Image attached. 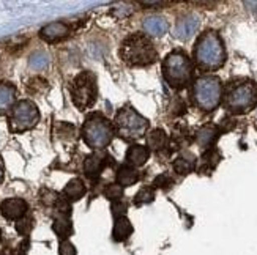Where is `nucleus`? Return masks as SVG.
I'll return each instance as SVG.
<instances>
[{
  "instance_id": "29",
  "label": "nucleus",
  "mask_w": 257,
  "mask_h": 255,
  "mask_svg": "<svg viewBox=\"0 0 257 255\" xmlns=\"http://www.w3.org/2000/svg\"><path fill=\"white\" fill-rule=\"evenodd\" d=\"M141 5H144V7H161L163 4L161 2H142Z\"/></svg>"
},
{
  "instance_id": "30",
  "label": "nucleus",
  "mask_w": 257,
  "mask_h": 255,
  "mask_svg": "<svg viewBox=\"0 0 257 255\" xmlns=\"http://www.w3.org/2000/svg\"><path fill=\"white\" fill-rule=\"evenodd\" d=\"M2 180H4V164L0 161V183H2Z\"/></svg>"
},
{
  "instance_id": "4",
  "label": "nucleus",
  "mask_w": 257,
  "mask_h": 255,
  "mask_svg": "<svg viewBox=\"0 0 257 255\" xmlns=\"http://www.w3.org/2000/svg\"><path fill=\"white\" fill-rule=\"evenodd\" d=\"M191 73H193V68H191V63H189V59L180 51L171 52L163 63L164 79L167 81V84L175 88L186 85L189 77H191Z\"/></svg>"
},
{
  "instance_id": "6",
  "label": "nucleus",
  "mask_w": 257,
  "mask_h": 255,
  "mask_svg": "<svg viewBox=\"0 0 257 255\" xmlns=\"http://www.w3.org/2000/svg\"><path fill=\"white\" fill-rule=\"evenodd\" d=\"M73 103L77 109H87L96 101V76L92 71H82L74 77L70 87Z\"/></svg>"
},
{
  "instance_id": "5",
  "label": "nucleus",
  "mask_w": 257,
  "mask_h": 255,
  "mask_svg": "<svg viewBox=\"0 0 257 255\" xmlns=\"http://www.w3.org/2000/svg\"><path fill=\"white\" fill-rule=\"evenodd\" d=\"M221 93H222L221 82L215 76L199 77L193 88L194 101L202 110H213L221 101Z\"/></svg>"
},
{
  "instance_id": "2",
  "label": "nucleus",
  "mask_w": 257,
  "mask_h": 255,
  "mask_svg": "<svg viewBox=\"0 0 257 255\" xmlns=\"http://www.w3.org/2000/svg\"><path fill=\"white\" fill-rule=\"evenodd\" d=\"M120 59L130 66H149L156 62L158 52L147 37L136 33L121 43Z\"/></svg>"
},
{
  "instance_id": "18",
  "label": "nucleus",
  "mask_w": 257,
  "mask_h": 255,
  "mask_svg": "<svg viewBox=\"0 0 257 255\" xmlns=\"http://www.w3.org/2000/svg\"><path fill=\"white\" fill-rule=\"evenodd\" d=\"M117 181H118V186H131L139 181V172L131 167L120 169V172L117 175Z\"/></svg>"
},
{
  "instance_id": "7",
  "label": "nucleus",
  "mask_w": 257,
  "mask_h": 255,
  "mask_svg": "<svg viewBox=\"0 0 257 255\" xmlns=\"http://www.w3.org/2000/svg\"><path fill=\"white\" fill-rule=\"evenodd\" d=\"M147 128H149L147 118H144L131 107L121 109L115 117V129L118 132V136L125 140L141 139L145 134Z\"/></svg>"
},
{
  "instance_id": "19",
  "label": "nucleus",
  "mask_w": 257,
  "mask_h": 255,
  "mask_svg": "<svg viewBox=\"0 0 257 255\" xmlns=\"http://www.w3.org/2000/svg\"><path fill=\"white\" fill-rule=\"evenodd\" d=\"M54 231L57 233L60 238H66V236H70V233L73 231V227H71V222H70V219L66 214H62L59 216L57 219H55V222H54Z\"/></svg>"
},
{
  "instance_id": "8",
  "label": "nucleus",
  "mask_w": 257,
  "mask_h": 255,
  "mask_svg": "<svg viewBox=\"0 0 257 255\" xmlns=\"http://www.w3.org/2000/svg\"><path fill=\"white\" fill-rule=\"evenodd\" d=\"M40 121V110L29 99H22L11 109L10 129L13 132H24L35 128Z\"/></svg>"
},
{
  "instance_id": "14",
  "label": "nucleus",
  "mask_w": 257,
  "mask_h": 255,
  "mask_svg": "<svg viewBox=\"0 0 257 255\" xmlns=\"http://www.w3.org/2000/svg\"><path fill=\"white\" fill-rule=\"evenodd\" d=\"M16 93V87L13 84L0 82V115H5L10 109H13Z\"/></svg>"
},
{
  "instance_id": "13",
  "label": "nucleus",
  "mask_w": 257,
  "mask_h": 255,
  "mask_svg": "<svg viewBox=\"0 0 257 255\" xmlns=\"http://www.w3.org/2000/svg\"><path fill=\"white\" fill-rule=\"evenodd\" d=\"M142 27L144 30L147 32V35L150 37H164L167 32H169V24H167V21L161 16H149L145 18L144 22H142Z\"/></svg>"
},
{
  "instance_id": "20",
  "label": "nucleus",
  "mask_w": 257,
  "mask_h": 255,
  "mask_svg": "<svg viewBox=\"0 0 257 255\" xmlns=\"http://www.w3.org/2000/svg\"><path fill=\"white\" fill-rule=\"evenodd\" d=\"M48 65H49V55L46 52H43V51L33 52L30 55V59H29V66L32 70H35V71L44 70Z\"/></svg>"
},
{
  "instance_id": "21",
  "label": "nucleus",
  "mask_w": 257,
  "mask_h": 255,
  "mask_svg": "<svg viewBox=\"0 0 257 255\" xmlns=\"http://www.w3.org/2000/svg\"><path fill=\"white\" fill-rule=\"evenodd\" d=\"M194 156L191 153H186V154H182L180 158H178L175 162H174V169L178 172V173H188L194 169Z\"/></svg>"
},
{
  "instance_id": "1",
  "label": "nucleus",
  "mask_w": 257,
  "mask_h": 255,
  "mask_svg": "<svg viewBox=\"0 0 257 255\" xmlns=\"http://www.w3.org/2000/svg\"><path fill=\"white\" fill-rule=\"evenodd\" d=\"M194 57L200 68L207 71H215L224 65V44H222V40L216 32L208 30L199 38L194 49Z\"/></svg>"
},
{
  "instance_id": "10",
  "label": "nucleus",
  "mask_w": 257,
  "mask_h": 255,
  "mask_svg": "<svg viewBox=\"0 0 257 255\" xmlns=\"http://www.w3.org/2000/svg\"><path fill=\"white\" fill-rule=\"evenodd\" d=\"M200 19L197 15H185L183 18L178 19L175 26V37L182 41H188L189 38H193L196 35V32L199 30Z\"/></svg>"
},
{
  "instance_id": "28",
  "label": "nucleus",
  "mask_w": 257,
  "mask_h": 255,
  "mask_svg": "<svg viewBox=\"0 0 257 255\" xmlns=\"http://www.w3.org/2000/svg\"><path fill=\"white\" fill-rule=\"evenodd\" d=\"M125 203H121V202H114L112 203V213L115 217H121V216H125Z\"/></svg>"
},
{
  "instance_id": "9",
  "label": "nucleus",
  "mask_w": 257,
  "mask_h": 255,
  "mask_svg": "<svg viewBox=\"0 0 257 255\" xmlns=\"http://www.w3.org/2000/svg\"><path fill=\"white\" fill-rule=\"evenodd\" d=\"M257 104V87L251 82L238 84L230 88L226 106L232 112H246Z\"/></svg>"
},
{
  "instance_id": "26",
  "label": "nucleus",
  "mask_w": 257,
  "mask_h": 255,
  "mask_svg": "<svg viewBox=\"0 0 257 255\" xmlns=\"http://www.w3.org/2000/svg\"><path fill=\"white\" fill-rule=\"evenodd\" d=\"M106 195L110 200H120V198L123 197V189H121V186L118 184H112L106 189Z\"/></svg>"
},
{
  "instance_id": "31",
  "label": "nucleus",
  "mask_w": 257,
  "mask_h": 255,
  "mask_svg": "<svg viewBox=\"0 0 257 255\" xmlns=\"http://www.w3.org/2000/svg\"><path fill=\"white\" fill-rule=\"evenodd\" d=\"M0 239H2V231H0Z\"/></svg>"
},
{
  "instance_id": "23",
  "label": "nucleus",
  "mask_w": 257,
  "mask_h": 255,
  "mask_svg": "<svg viewBox=\"0 0 257 255\" xmlns=\"http://www.w3.org/2000/svg\"><path fill=\"white\" fill-rule=\"evenodd\" d=\"M215 137H216V129L211 128V126H205V128H202V129L199 131L197 142L202 147H207V145H210V143L215 140Z\"/></svg>"
},
{
  "instance_id": "16",
  "label": "nucleus",
  "mask_w": 257,
  "mask_h": 255,
  "mask_svg": "<svg viewBox=\"0 0 257 255\" xmlns=\"http://www.w3.org/2000/svg\"><path fill=\"white\" fill-rule=\"evenodd\" d=\"M131 233H133V225L130 222V219L125 216L117 217L115 225H114V231H112L114 239L115 241H125L126 238H130Z\"/></svg>"
},
{
  "instance_id": "17",
  "label": "nucleus",
  "mask_w": 257,
  "mask_h": 255,
  "mask_svg": "<svg viewBox=\"0 0 257 255\" xmlns=\"http://www.w3.org/2000/svg\"><path fill=\"white\" fill-rule=\"evenodd\" d=\"M84 194H85V186L79 178L71 180L63 189V195L68 200H79L81 197H84Z\"/></svg>"
},
{
  "instance_id": "3",
  "label": "nucleus",
  "mask_w": 257,
  "mask_h": 255,
  "mask_svg": "<svg viewBox=\"0 0 257 255\" xmlns=\"http://www.w3.org/2000/svg\"><path fill=\"white\" fill-rule=\"evenodd\" d=\"M114 136V129L109 120L101 114L88 115L82 126V137L85 143L92 148H104L107 147Z\"/></svg>"
},
{
  "instance_id": "24",
  "label": "nucleus",
  "mask_w": 257,
  "mask_h": 255,
  "mask_svg": "<svg viewBox=\"0 0 257 255\" xmlns=\"http://www.w3.org/2000/svg\"><path fill=\"white\" fill-rule=\"evenodd\" d=\"M101 162H103V159L99 156H96V154H90V156L85 159L84 169L88 175H95L99 172V169H101Z\"/></svg>"
},
{
  "instance_id": "15",
  "label": "nucleus",
  "mask_w": 257,
  "mask_h": 255,
  "mask_svg": "<svg viewBox=\"0 0 257 255\" xmlns=\"http://www.w3.org/2000/svg\"><path fill=\"white\" fill-rule=\"evenodd\" d=\"M149 150L144 145H131L126 151V162L134 165V167H139L144 165L149 159Z\"/></svg>"
},
{
  "instance_id": "25",
  "label": "nucleus",
  "mask_w": 257,
  "mask_h": 255,
  "mask_svg": "<svg viewBox=\"0 0 257 255\" xmlns=\"http://www.w3.org/2000/svg\"><path fill=\"white\" fill-rule=\"evenodd\" d=\"M155 197V192L152 187H142V189L138 192V195L134 197V203L136 205H144V203H150Z\"/></svg>"
},
{
  "instance_id": "11",
  "label": "nucleus",
  "mask_w": 257,
  "mask_h": 255,
  "mask_svg": "<svg viewBox=\"0 0 257 255\" xmlns=\"http://www.w3.org/2000/svg\"><path fill=\"white\" fill-rule=\"evenodd\" d=\"M29 209V205L24 198H7V200L2 202L0 205V211H2L4 217L10 219V220H16V219H21L27 213Z\"/></svg>"
},
{
  "instance_id": "27",
  "label": "nucleus",
  "mask_w": 257,
  "mask_h": 255,
  "mask_svg": "<svg viewBox=\"0 0 257 255\" xmlns=\"http://www.w3.org/2000/svg\"><path fill=\"white\" fill-rule=\"evenodd\" d=\"M60 255H76V247L71 244L70 241H62L60 242V247H59Z\"/></svg>"
},
{
  "instance_id": "12",
  "label": "nucleus",
  "mask_w": 257,
  "mask_h": 255,
  "mask_svg": "<svg viewBox=\"0 0 257 255\" xmlns=\"http://www.w3.org/2000/svg\"><path fill=\"white\" fill-rule=\"evenodd\" d=\"M68 33H70V27L65 22H51V24L40 30V37L46 43H57L68 37Z\"/></svg>"
},
{
  "instance_id": "22",
  "label": "nucleus",
  "mask_w": 257,
  "mask_h": 255,
  "mask_svg": "<svg viewBox=\"0 0 257 255\" xmlns=\"http://www.w3.org/2000/svg\"><path fill=\"white\" fill-rule=\"evenodd\" d=\"M164 143H166V132L163 129L152 131L147 137V145L152 150H160L161 147H164Z\"/></svg>"
}]
</instances>
